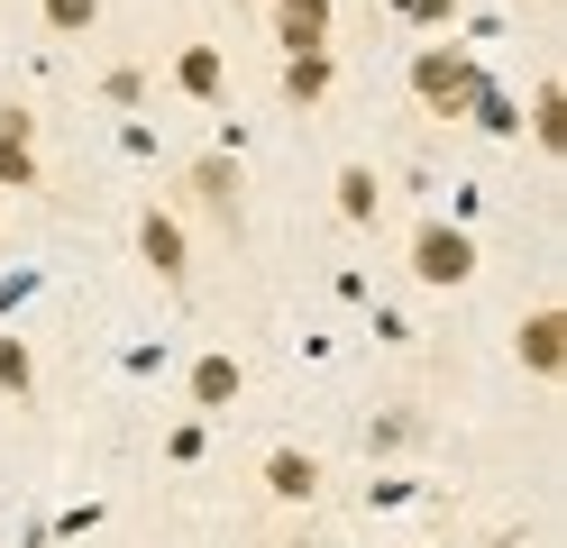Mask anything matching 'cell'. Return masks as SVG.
<instances>
[{"label": "cell", "instance_id": "7a4b0ae2", "mask_svg": "<svg viewBox=\"0 0 567 548\" xmlns=\"http://www.w3.org/2000/svg\"><path fill=\"white\" fill-rule=\"evenodd\" d=\"M412 275L431 292L476 283V229H467V219H421V229H412Z\"/></svg>", "mask_w": 567, "mask_h": 548}, {"label": "cell", "instance_id": "9a60e30c", "mask_svg": "<svg viewBox=\"0 0 567 548\" xmlns=\"http://www.w3.org/2000/svg\"><path fill=\"white\" fill-rule=\"evenodd\" d=\"M467 120H476L485 137H513V128H522V110H513L504 92H494V73H485V83H476V101H467Z\"/></svg>", "mask_w": 567, "mask_h": 548}, {"label": "cell", "instance_id": "ffe728a7", "mask_svg": "<svg viewBox=\"0 0 567 548\" xmlns=\"http://www.w3.org/2000/svg\"><path fill=\"white\" fill-rule=\"evenodd\" d=\"M165 457H174V466H193V457H202V421H184V430H174V438H165Z\"/></svg>", "mask_w": 567, "mask_h": 548}, {"label": "cell", "instance_id": "277c9868", "mask_svg": "<svg viewBox=\"0 0 567 548\" xmlns=\"http://www.w3.org/2000/svg\"><path fill=\"white\" fill-rule=\"evenodd\" d=\"M137 256H147V275H165V283H184V275H193V238H184V219H174L165 201H156V210H137Z\"/></svg>", "mask_w": 567, "mask_h": 548}, {"label": "cell", "instance_id": "ba28073f", "mask_svg": "<svg viewBox=\"0 0 567 548\" xmlns=\"http://www.w3.org/2000/svg\"><path fill=\"white\" fill-rule=\"evenodd\" d=\"M330 201H339V219H348V229H375V219H384V183H375V165H339Z\"/></svg>", "mask_w": 567, "mask_h": 548}, {"label": "cell", "instance_id": "30bf717a", "mask_svg": "<svg viewBox=\"0 0 567 548\" xmlns=\"http://www.w3.org/2000/svg\"><path fill=\"white\" fill-rule=\"evenodd\" d=\"M330 83H339V55H284V101L293 110L330 101Z\"/></svg>", "mask_w": 567, "mask_h": 548}, {"label": "cell", "instance_id": "52a82bcc", "mask_svg": "<svg viewBox=\"0 0 567 548\" xmlns=\"http://www.w3.org/2000/svg\"><path fill=\"white\" fill-rule=\"evenodd\" d=\"M193 201L202 210H220V219H238V193H247V174H238V156H229V146H220V156H193Z\"/></svg>", "mask_w": 567, "mask_h": 548}, {"label": "cell", "instance_id": "3957f363", "mask_svg": "<svg viewBox=\"0 0 567 548\" xmlns=\"http://www.w3.org/2000/svg\"><path fill=\"white\" fill-rule=\"evenodd\" d=\"M513 356H522V375L558 384V375H567V311H558V302L522 311V329H513Z\"/></svg>", "mask_w": 567, "mask_h": 548}, {"label": "cell", "instance_id": "d6986e66", "mask_svg": "<svg viewBox=\"0 0 567 548\" xmlns=\"http://www.w3.org/2000/svg\"><path fill=\"white\" fill-rule=\"evenodd\" d=\"M101 92H111V101H137V92H147V73L120 64V73H101Z\"/></svg>", "mask_w": 567, "mask_h": 548}, {"label": "cell", "instance_id": "ac0fdd59", "mask_svg": "<svg viewBox=\"0 0 567 548\" xmlns=\"http://www.w3.org/2000/svg\"><path fill=\"white\" fill-rule=\"evenodd\" d=\"M394 10H403L412 28H449L457 10H467V0H394Z\"/></svg>", "mask_w": 567, "mask_h": 548}, {"label": "cell", "instance_id": "44dd1931", "mask_svg": "<svg viewBox=\"0 0 567 548\" xmlns=\"http://www.w3.org/2000/svg\"><path fill=\"white\" fill-rule=\"evenodd\" d=\"M0 137H38V120H28L19 101H0Z\"/></svg>", "mask_w": 567, "mask_h": 548}, {"label": "cell", "instance_id": "5bb4252c", "mask_svg": "<svg viewBox=\"0 0 567 548\" xmlns=\"http://www.w3.org/2000/svg\"><path fill=\"white\" fill-rule=\"evenodd\" d=\"M47 165H38V137H0V193H38Z\"/></svg>", "mask_w": 567, "mask_h": 548}, {"label": "cell", "instance_id": "8992f818", "mask_svg": "<svg viewBox=\"0 0 567 548\" xmlns=\"http://www.w3.org/2000/svg\"><path fill=\"white\" fill-rule=\"evenodd\" d=\"M275 46L284 55H330V0H275Z\"/></svg>", "mask_w": 567, "mask_h": 548}, {"label": "cell", "instance_id": "8fae6325", "mask_svg": "<svg viewBox=\"0 0 567 548\" xmlns=\"http://www.w3.org/2000/svg\"><path fill=\"white\" fill-rule=\"evenodd\" d=\"M522 128L540 137L549 156H567V92H558V83H540V92H530V110H522Z\"/></svg>", "mask_w": 567, "mask_h": 548}, {"label": "cell", "instance_id": "9c48e42d", "mask_svg": "<svg viewBox=\"0 0 567 548\" xmlns=\"http://www.w3.org/2000/svg\"><path fill=\"white\" fill-rule=\"evenodd\" d=\"M184 384H193V402H202V412H229V402H238V384H247V375H238V356H220V348H202Z\"/></svg>", "mask_w": 567, "mask_h": 548}, {"label": "cell", "instance_id": "2e32d148", "mask_svg": "<svg viewBox=\"0 0 567 548\" xmlns=\"http://www.w3.org/2000/svg\"><path fill=\"white\" fill-rule=\"evenodd\" d=\"M412 438H421V412H403V402H394V412H375V421H367V448H375V457L412 448Z\"/></svg>", "mask_w": 567, "mask_h": 548}, {"label": "cell", "instance_id": "6da1fadb", "mask_svg": "<svg viewBox=\"0 0 567 548\" xmlns=\"http://www.w3.org/2000/svg\"><path fill=\"white\" fill-rule=\"evenodd\" d=\"M476 83H485V64L457 55V46H421V55H412V101L431 110V120H467Z\"/></svg>", "mask_w": 567, "mask_h": 548}, {"label": "cell", "instance_id": "4fadbf2b", "mask_svg": "<svg viewBox=\"0 0 567 548\" xmlns=\"http://www.w3.org/2000/svg\"><path fill=\"white\" fill-rule=\"evenodd\" d=\"M0 393H10V402H38V348L10 339V329H0Z\"/></svg>", "mask_w": 567, "mask_h": 548}, {"label": "cell", "instance_id": "7c38bea8", "mask_svg": "<svg viewBox=\"0 0 567 548\" xmlns=\"http://www.w3.org/2000/svg\"><path fill=\"white\" fill-rule=\"evenodd\" d=\"M174 83H184L193 101H220V83H229V64H220V46H184V55H174Z\"/></svg>", "mask_w": 567, "mask_h": 548}, {"label": "cell", "instance_id": "e0dca14e", "mask_svg": "<svg viewBox=\"0 0 567 548\" xmlns=\"http://www.w3.org/2000/svg\"><path fill=\"white\" fill-rule=\"evenodd\" d=\"M38 19L55 37H83V28H101V0H38Z\"/></svg>", "mask_w": 567, "mask_h": 548}, {"label": "cell", "instance_id": "5b68a950", "mask_svg": "<svg viewBox=\"0 0 567 548\" xmlns=\"http://www.w3.org/2000/svg\"><path fill=\"white\" fill-rule=\"evenodd\" d=\"M266 494H275V503H321L330 475H321L311 448H266Z\"/></svg>", "mask_w": 567, "mask_h": 548}]
</instances>
